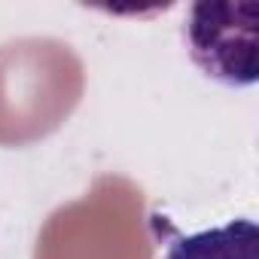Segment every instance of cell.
<instances>
[{
  "instance_id": "6da1fadb",
  "label": "cell",
  "mask_w": 259,
  "mask_h": 259,
  "mask_svg": "<svg viewBox=\"0 0 259 259\" xmlns=\"http://www.w3.org/2000/svg\"><path fill=\"white\" fill-rule=\"evenodd\" d=\"M165 259H259V229L253 220H232L217 229L192 232L177 238Z\"/></svg>"
}]
</instances>
